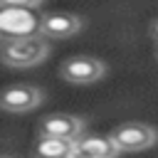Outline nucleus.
<instances>
[{"label": "nucleus", "instance_id": "nucleus-2", "mask_svg": "<svg viewBox=\"0 0 158 158\" xmlns=\"http://www.w3.org/2000/svg\"><path fill=\"white\" fill-rule=\"evenodd\" d=\"M111 138L121 151H146L151 148L156 141H158V131L148 123H141V121H128V123H121L111 131Z\"/></svg>", "mask_w": 158, "mask_h": 158}, {"label": "nucleus", "instance_id": "nucleus-10", "mask_svg": "<svg viewBox=\"0 0 158 158\" xmlns=\"http://www.w3.org/2000/svg\"><path fill=\"white\" fill-rule=\"evenodd\" d=\"M42 0H0V5H15V7H37Z\"/></svg>", "mask_w": 158, "mask_h": 158}, {"label": "nucleus", "instance_id": "nucleus-9", "mask_svg": "<svg viewBox=\"0 0 158 158\" xmlns=\"http://www.w3.org/2000/svg\"><path fill=\"white\" fill-rule=\"evenodd\" d=\"M77 153L86 158H111L118 153V148L111 136H86L77 138Z\"/></svg>", "mask_w": 158, "mask_h": 158}, {"label": "nucleus", "instance_id": "nucleus-12", "mask_svg": "<svg viewBox=\"0 0 158 158\" xmlns=\"http://www.w3.org/2000/svg\"><path fill=\"white\" fill-rule=\"evenodd\" d=\"M156 54H158V49H156Z\"/></svg>", "mask_w": 158, "mask_h": 158}, {"label": "nucleus", "instance_id": "nucleus-5", "mask_svg": "<svg viewBox=\"0 0 158 158\" xmlns=\"http://www.w3.org/2000/svg\"><path fill=\"white\" fill-rule=\"evenodd\" d=\"M40 32V17L30 12V7L2 5L0 10V35H32Z\"/></svg>", "mask_w": 158, "mask_h": 158}, {"label": "nucleus", "instance_id": "nucleus-7", "mask_svg": "<svg viewBox=\"0 0 158 158\" xmlns=\"http://www.w3.org/2000/svg\"><path fill=\"white\" fill-rule=\"evenodd\" d=\"M84 131V118L74 114H49L40 121V136H62V138H79Z\"/></svg>", "mask_w": 158, "mask_h": 158}, {"label": "nucleus", "instance_id": "nucleus-1", "mask_svg": "<svg viewBox=\"0 0 158 158\" xmlns=\"http://www.w3.org/2000/svg\"><path fill=\"white\" fill-rule=\"evenodd\" d=\"M47 54H49V44L42 32L0 35V59L12 69H27V67L42 64Z\"/></svg>", "mask_w": 158, "mask_h": 158}, {"label": "nucleus", "instance_id": "nucleus-4", "mask_svg": "<svg viewBox=\"0 0 158 158\" xmlns=\"http://www.w3.org/2000/svg\"><path fill=\"white\" fill-rule=\"evenodd\" d=\"M42 104V91L32 84H12L0 91V109L10 114H27Z\"/></svg>", "mask_w": 158, "mask_h": 158}, {"label": "nucleus", "instance_id": "nucleus-8", "mask_svg": "<svg viewBox=\"0 0 158 158\" xmlns=\"http://www.w3.org/2000/svg\"><path fill=\"white\" fill-rule=\"evenodd\" d=\"M35 153L42 158H69L77 153V138H62V136H44L37 141Z\"/></svg>", "mask_w": 158, "mask_h": 158}, {"label": "nucleus", "instance_id": "nucleus-11", "mask_svg": "<svg viewBox=\"0 0 158 158\" xmlns=\"http://www.w3.org/2000/svg\"><path fill=\"white\" fill-rule=\"evenodd\" d=\"M151 35L158 40V20H153V25H151Z\"/></svg>", "mask_w": 158, "mask_h": 158}, {"label": "nucleus", "instance_id": "nucleus-6", "mask_svg": "<svg viewBox=\"0 0 158 158\" xmlns=\"http://www.w3.org/2000/svg\"><path fill=\"white\" fill-rule=\"evenodd\" d=\"M81 27H84V22L74 12H47V15L40 17V32L47 40H67V37H74Z\"/></svg>", "mask_w": 158, "mask_h": 158}, {"label": "nucleus", "instance_id": "nucleus-3", "mask_svg": "<svg viewBox=\"0 0 158 158\" xmlns=\"http://www.w3.org/2000/svg\"><path fill=\"white\" fill-rule=\"evenodd\" d=\"M59 74L69 84H94L106 74V64L96 57H69L59 67Z\"/></svg>", "mask_w": 158, "mask_h": 158}]
</instances>
